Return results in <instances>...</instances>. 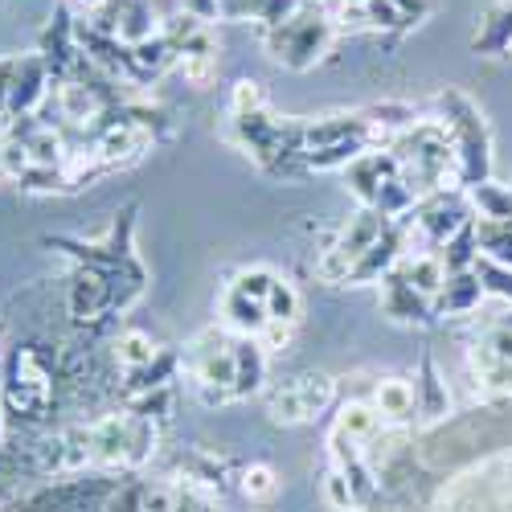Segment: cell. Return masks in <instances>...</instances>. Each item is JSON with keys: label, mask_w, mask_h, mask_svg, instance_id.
<instances>
[{"label": "cell", "mask_w": 512, "mask_h": 512, "mask_svg": "<svg viewBox=\"0 0 512 512\" xmlns=\"http://www.w3.org/2000/svg\"><path fill=\"white\" fill-rule=\"evenodd\" d=\"M332 37H336V21L324 9L300 5L283 25L267 29V50L275 62H283L291 70H308L320 54H328Z\"/></svg>", "instance_id": "cell-1"}, {"label": "cell", "mask_w": 512, "mask_h": 512, "mask_svg": "<svg viewBox=\"0 0 512 512\" xmlns=\"http://www.w3.org/2000/svg\"><path fill=\"white\" fill-rule=\"evenodd\" d=\"M414 295H422V300H435V295L447 287V267L439 254H414V259L402 263V275H398Z\"/></svg>", "instance_id": "cell-2"}, {"label": "cell", "mask_w": 512, "mask_h": 512, "mask_svg": "<svg viewBox=\"0 0 512 512\" xmlns=\"http://www.w3.org/2000/svg\"><path fill=\"white\" fill-rule=\"evenodd\" d=\"M381 426V414L377 406H365V402H349L340 410V422H336V435H345L349 443H361V439H373Z\"/></svg>", "instance_id": "cell-3"}, {"label": "cell", "mask_w": 512, "mask_h": 512, "mask_svg": "<svg viewBox=\"0 0 512 512\" xmlns=\"http://www.w3.org/2000/svg\"><path fill=\"white\" fill-rule=\"evenodd\" d=\"M414 410V386L402 377L377 381V414L381 418H406Z\"/></svg>", "instance_id": "cell-4"}, {"label": "cell", "mask_w": 512, "mask_h": 512, "mask_svg": "<svg viewBox=\"0 0 512 512\" xmlns=\"http://www.w3.org/2000/svg\"><path fill=\"white\" fill-rule=\"evenodd\" d=\"M115 353H119V365L132 369V373H140V369H148L156 361V345H152L148 332H123Z\"/></svg>", "instance_id": "cell-5"}, {"label": "cell", "mask_w": 512, "mask_h": 512, "mask_svg": "<svg viewBox=\"0 0 512 512\" xmlns=\"http://www.w3.org/2000/svg\"><path fill=\"white\" fill-rule=\"evenodd\" d=\"M58 99H62V111H66V119H74V123H87V119H95V115L103 111L99 95H95L91 87H82V82H66Z\"/></svg>", "instance_id": "cell-6"}, {"label": "cell", "mask_w": 512, "mask_h": 512, "mask_svg": "<svg viewBox=\"0 0 512 512\" xmlns=\"http://www.w3.org/2000/svg\"><path fill=\"white\" fill-rule=\"evenodd\" d=\"M291 386H295V394H300V406H304L308 418L320 414L332 402V377H324V373H304V377H295Z\"/></svg>", "instance_id": "cell-7"}, {"label": "cell", "mask_w": 512, "mask_h": 512, "mask_svg": "<svg viewBox=\"0 0 512 512\" xmlns=\"http://www.w3.org/2000/svg\"><path fill=\"white\" fill-rule=\"evenodd\" d=\"M103 295H107V287L99 283V275H78L74 279V287H70V308H74V316H95L99 312V304H103Z\"/></svg>", "instance_id": "cell-8"}, {"label": "cell", "mask_w": 512, "mask_h": 512, "mask_svg": "<svg viewBox=\"0 0 512 512\" xmlns=\"http://www.w3.org/2000/svg\"><path fill=\"white\" fill-rule=\"evenodd\" d=\"M267 320H287V324L300 320V295H295L287 279H275L267 291Z\"/></svg>", "instance_id": "cell-9"}, {"label": "cell", "mask_w": 512, "mask_h": 512, "mask_svg": "<svg viewBox=\"0 0 512 512\" xmlns=\"http://www.w3.org/2000/svg\"><path fill=\"white\" fill-rule=\"evenodd\" d=\"M25 152H29V164H37V168H54V164L66 160V144H62V136H54V132H37V136L25 144Z\"/></svg>", "instance_id": "cell-10"}, {"label": "cell", "mask_w": 512, "mask_h": 512, "mask_svg": "<svg viewBox=\"0 0 512 512\" xmlns=\"http://www.w3.org/2000/svg\"><path fill=\"white\" fill-rule=\"evenodd\" d=\"M263 87L254 78H242V82H234V95H230V111H234V119H246V115H259L263 111Z\"/></svg>", "instance_id": "cell-11"}, {"label": "cell", "mask_w": 512, "mask_h": 512, "mask_svg": "<svg viewBox=\"0 0 512 512\" xmlns=\"http://www.w3.org/2000/svg\"><path fill=\"white\" fill-rule=\"evenodd\" d=\"M267 406H271V418H275V422H304V418H308L304 406H300V394H295L291 381H287V386H279V390H271Z\"/></svg>", "instance_id": "cell-12"}, {"label": "cell", "mask_w": 512, "mask_h": 512, "mask_svg": "<svg viewBox=\"0 0 512 512\" xmlns=\"http://www.w3.org/2000/svg\"><path fill=\"white\" fill-rule=\"evenodd\" d=\"M242 488H246L250 500H267V496H275L279 484H275V472H271L267 463H254L250 472H246V480H242Z\"/></svg>", "instance_id": "cell-13"}, {"label": "cell", "mask_w": 512, "mask_h": 512, "mask_svg": "<svg viewBox=\"0 0 512 512\" xmlns=\"http://www.w3.org/2000/svg\"><path fill=\"white\" fill-rule=\"evenodd\" d=\"M291 332H295V324H287V320H267L263 332H259V349H263V353H279L287 340H291Z\"/></svg>", "instance_id": "cell-14"}, {"label": "cell", "mask_w": 512, "mask_h": 512, "mask_svg": "<svg viewBox=\"0 0 512 512\" xmlns=\"http://www.w3.org/2000/svg\"><path fill=\"white\" fill-rule=\"evenodd\" d=\"M390 5H394V13H398L402 29H410V25H418L426 13L435 9V0H390Z\"/></svg>", "instance_id": "cell-15"}, {"label": "cell", "mask_w": 512, "mask_h": 512, "mask_svg": "<svg viewBox=\"0 0 512 512\" xmlns=\"http://www.w3.org/2000/svg\"><path fill=\"white\" fill-rule=\"evenodd\" d=\"M181 9H185L189 17H197L201 25H209V21L222 17V0H181Z\"/></svg>", "instance_id": "cell-16"}, {"label": "cell", "mask_w": 512, "mask_h": 512, "mask_svg": "<svg viewBox=\"0 0 512 512\" xmlns=\"http://www.w3.org/2000/svg\"><path fill=\"white\" fill-rule=\"evenodd\" d=\"M144 508H148V512H173V508H177L173 488H152V492L144 496Z\"/></svg>", "instance_id": "cell-17"}, {"label": "cell", "mask_w": 512, "mask_h": 512, "mask_svg": "<svg viewBox=\"0 0 512 512\" xmlns=\"http://www.w3.org/2000/svg\"><path fill=\"white\" fill-rule=\"evenodd\" d=\"M328 500L336 508H349L353 504V492H349V480L345 476H328Z\"/></svg>", "instance_id": "cell-18"}]
</instances>
